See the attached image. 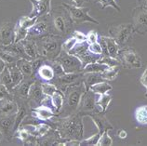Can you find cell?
I'll use <instances>...</instances> for the list:
<instances>
[{
  "label": "cell",
  "instance_id": "obj_1",
  "mask_svg": "<svg viewBox=\"0 0 147 146\" xmlns=\"http://www.w3.org/2000/svg\"><path fill=\"white\" fill-rule=\"evenodd\" d=\"M86 116L83 113L76 111L69 116H65L57 119L53 123L54 129L63 141H81L84 137L83 118Z\"/></svg>",
  "mask_w": 147,
  "mask_h": 146
},
{
  "label": "cell",
  "instance_id": "obj_2",
  "mask_svg": "<svg viewBox=\"0 0 147 146\" xmlns=\"http://www.w3.org/2000/svg\"><path fill=\"white\" fill-rule=\"evenodd\" d=\"M37 52L41 58L47 61H54L61 51V37L59 34H49L46 36L34 37Z\"/></svg>",
  "mask_w": 147,
  "mask_h": 146
},
{
  "label": "cell",
  "instance_id": "obj_3",
  "mask_svg": "<svg viewBox=\"0 0 147 146\" xmlns=\"http://www.w3.org/2000/svg\"><path fill=\"white\" fill-rule=\"evenodd\" d=\"M85 91H86V88H85L83 82L69 86L63 92L64 102L63 109L60 113L63 114L65 116L76 112L78 109L81 98H82Z\"/></svg>",
  "mask_w": 147,
  "mask_h": 146
},
{
  "label": "cell",
  "instance_id": "obj_4",
  "mask_svg": "<svg viewBox=\"0 0 147 146\" xmlns=\"http://www.w3.org/2000/svg\"><path fill=\"white\" fill-rule=\"evenodd\" d=\"M51 12L52 24L54 26V29L57 31L58 34H60V36L67 34L73 24V22L70 16H69L68 11L65 9L64 7H57V9L51 11Z\"/></svg>",
  "mask_w": 147,
  "mask_h": 146
},
{
  "label": "cell",
  "instance_id": "obj_5",
  "mask_svg": "<svg viewBox=\"0 0 147 146\" xmlns=\"http://www.w3.org/2000/svg\"><path fill=\"white\" fill-rule=\"evenodd\" d=\"M63 6L68 11L69 16H70L74 24H83V22H91V24H100L99 21L90 16V13H88L90 7H76L74 5H69V4L65 3L63 4Z\"/></svg>",
  "mask_w": 147,
  "mask_h": 146
},
{
  "label": "cell",
  "instance_id": "obj_6",
  "mask_svg": "<svg viewBox=\"0 0 147 146\" xmlns=\"http://www.w3.org/2000/svg\"><path fill=\"white\" fill-rule=\"evenodd\" d=\"M59 63L61 67H63V71L68 74V73H79L82 72L84 65L76 56L71 54V53L65 52L61 50L59 56L54 60Z\"/></svg>",
  "mask_w": 147,
  "mask_h": 146
},
{
  "label": "cell",
  "instance_id": "obj_7",
  "mask_svg": "<svg viewBox=\"0 0 147 146\" xmlns=\"http://www.w3.org/2000/svg\"><path fill=\"white\" fill-rule=\"evenodd\" d=\"M117 59L120 63L127 69H139L142 67V63L140 55L135 49L126 48L118 51Z\"/></svg>",
  "mask_w": 147,
  "mask_h": 146
},
{
  "label": "cell",
  "instance_id": "obj_8",
  "mask_svg": "<svg viewBox=\"0 0 147 146\" xmlns=\"http://www.w3.org/2000/svg\"><path fill=\"white\" fill-rule=\"evenodd\" d=\"M38 17H30V16H22L20 20L15 24L14 33V42H21L24 40L28 36V31L31 27L36 24V22L38 20Z\"/></svg>",
  "mask_w": 147,
  "mask_h": 146
},
{
  "label": "cell",
  "instance_id": "obj_9",
  "mask_svg": "<svg viewBox=\"0 0 147 146\" xmlns=\"http://www.w3.org/2000/svg\"><path fill=\"white\" fill-rule=\"evenodd\" d=\"M50 82H52L57 87L58 89L63 93L69 86L83 82V73H68V74H64L61 76L54 77V79Z\"/></svg>",
  "mask_w": 147,
  "mask_h": 146
},
{
  "label": "cell",
  "instance_id": "obj_10",
  "mask_svg": "<svg viewBox=\"0 0 147 146\" xmlns=\"http://www.w3.org/2000/svg\"><path fill=\"white\" fill-rule=\"evenodd\" d=\"M133 30L139 34H147V7H136L132 11Z\"/></svg>",
  "mask_w": 147,
  "mask_h": 146
},
{
  "label": "cell",
  "instance_id": "obj_11",
  "mask_svg": "<svg viewBox=\"0 0 147 146\" xmlns=\"http://www.w3.org/2000/svg\"><path fill=\"white\" fill-rule=\"evenodd\" d=\"M134 30L132 24H120L118 26L111 27L109 29V34H111V37H113L119 46L125 45L129 40Z\"/></svg>",
  "mask_w": 147,
  "mask_h": 146
},
{
  "label": "cell",
  "instance_id": "obj_12",
  "mask_svg": "<svg viewBox=\"0 0 147 146\" xmlns=\"http://www.w3.org/2000/svg\"><path fill=\"white\" fill-rule=\"evenodd\" d=\"M71 54L76 56L81 61H82L83 65H87L88 63H95L98 61L100 59V56L94 55L88 51V44L87 42H83V43H77L76 46L71 50Z\"/></svg>",
  "mask_w": 147,
  "mask_h": 146
},
{
  "label": "cell",
  "instance_id": "obj_13",
  "mask_svg": "<svg viewBox=\"0 0 147 146\" xmlns=\"http://www.w3.org/2000/svg\"><path fill=\"white\" fill-rule=\"evenodd\" d=\"M97 109V101H96V94L91 89L86 90L81 98L77 111L83 113L85 116L88 114L96 112Z\"/></svg>",
  "mask_w": 147,
  "mask_h": 146
},
{
  "label": "cell",
  "instance_id": "obj_14",
  "mask_svg": "<svg viewBox=\"0 0 147 146\" xmlns=\"http://www.w3.org/2000/svg\"><path fill=\"white\" fill-rule=\"evenodd\" d=\"M16 114H5L0 113V132L4 139L9 141L14 137V123Z\"/></svg>",
  "mask_w": 147,
  "mask_h": 146
},
{
  "label": "cell",
  "instance_id": "obj_15",
  "mask_svg": "<svg viewBox=\"0 0 147 146\" xmlns=\"http://www.w3.org/2000/svg\"><path fill=\"white\" fill-rule=\"evenodd\" d=\"M33 5L30 17H44L51 12V0H30Z\"/></svg>",
  "mask_w": 147,
  "mask_h": 146
},
{
  "label": "cell",
  "instance_id": "obj_16",
  "mask_svg": "<svg viewBox=\"0 0 147 146\" xmlns=\"http://www.w3.org/2000/svg\"><path fill=\"white\" fill-rule=\"evenodd\" d=\"M15 24L11 22H4L0 24V46H7L14 42Z\"/></svg>",
  "mask_w": 147,
  "mask_h": 146
},
{
  "label": "cell",
  "instance_id": "obj_17",
  "mask_svg": "<svg viewBox=\"0 0 147 146\" xmlns=\"http://www.w3.org/2000/svg\"><path fill=\"white\" fill-rule=\"evenodd\" d=\"M45 98L46 96L42 91L41 82L37 81L36 79L30 87L28 94V102L31 103V105L34 104L36 107H37L43 103Z\"/></svg>",
  "mask_w": 147,
  "mask_h": 146
},
{
  "label": "cell",
  "instance_id": "obj_18",
  "mask_svg": "<svg viewBox=\"0 0 147 146\" xmlns=\"http://www.w3.org/2000/svg\"><path fill=\"white\" fill-rule=\"evenodd\" d=\"M87 116H90L91 120L93 121L96 128L98 129V132L100 134L103 133L104 131H106V130L109 131V130H112L114 129L113 125L108 121V119L106 118L104 113H102V112H100V111H98V112L88 114Z\"/></svg>",
  "mask_w": 147,
  "mask_h": 146
},
{
  "label": "cell",
  "instance_id": "obj_19",
  "mask_svg": "<svg viewBox=\"0 0 147 146\" xmlns=\"http://www.w3.org/2000/svg\"><path fill=\"white\" fill-rule=\"evenodd\" d=\"M36 76H32V77L24 78V80L18 85L13 87L12 95L13 97H16L17 99L21 100H27L28 101V94L31 85L36 81Z\"/></svg>",
  "mask_w": 147,
  "mask_h": 146
},
{
  "label": "cell",
  "instance_id": "obj_20",
  "mask_svg": "<svg viewBox=\"0 0 147 146\" xmlns=\"http://www.w3.org/2000/svg\"><path fill=\"white\" fill-rule=\"evenodd\" d=\"M32 114L38 120H42V121L51 120L54 116H58V114H56L51 108H49V106L44 104V103L32 109Z\"/></svg>",
  "mask_w": 147,
  "mask_h": 146
},
{
  "label": "cell",
  "instance_id": "obj_21",
  "mask_svg": "<svg viewBox=\"0 0 147 146\" xmlns=\"http://www.w3.org/2000/svg\"><path fill=\"white\" fill-rule=\"evenodd\" d=\"M52 34L49 31V24L47 21H40L38 22H36L33 27H31L28 31V36L27 37H38L46 34Z\"/></svg>",
  "mask_w": 147,
  "mask_h": 146
},
{
  "label": "cell",
  "instance_id": "obj_22",
  "mask_svg": "<svg viewBox=\"0 0 147 146\" xmlns=\"http://www.w3.org/2000/svg\"><path fill=\"white\" fill-rule=\"evenodd\" d=\"M0 48L11 53V54L16 56L19 59H26V60L32 61L25 53L24 45L22 44V42H17V43L13 42V43H11L7 46H0Z\"/></svg>",
  "mask_w": 147,
  "mask_h": 146
},
{
  "label": "cell",
  "instance_id": "obj_23",
  "mask_svg": "<svg viewBox=\"0 0 147 146\" xmlns=\"http://www.w3.org/2000/svg\"><path fill=\"white\" fill-rule=\"evenodd\" d=\"M100 39L105 47V55H109L113 58H117L118 56L119 45L117 43L113 37L111 36H100Z\"/></svg>",
  "mask_w": 147,
  "mask_h": 146
},
{
  "label": "cell",
  "instance_id": "obj_24",
  "mask_svg": "<svg viewBox=\"0 0 147 146\" xmlns=\"http://www.w3.org/2000/svg\"><path fill=\"white\" fill-rule=\"evenodd\" d=\"M21 42H22V44L24 45L25 53L31 60L33 61V60H36L38 58H41V57L39 56V54H38V52H37V48H36V42H34V40L33 39V38L27 37L24 40H22Z\"/></svg>",
  "mask_w": 147,
  "mask_h": 146
},
{
  "label": "cell",
  "instance_id": "obj_25",
  "mask_svg": "<svg viewBox=\"0 0 147 146\" xmlns=\"http://www.w3.org/2000/svg\"><path fill=\"white\" fill-rule=\"evenodd\" d=\"M36 73L38 76L45 82L52 81L54 77H55V73H54L52 66L50 64H47L44 63L40 65V67L38 68Z\"/></svg>",
  "mask_w": 147,
  "mask_h": 146
},
{
  "label": "cell",
  "instance_id": "obj_26",
  "mask_svg": "<svg viewBox=\"0 0 147 146\" xmlns=\"http://www.w3.org/2000/svg\"><path fill=\"white\" fill-rule=\"evenodd\" d=\"M105 81L102 77V75L98 73H88V74H83V84L85 86L86 90L90 89V87L95 85V84Z\"/></svg>",
  "mask_w": 147,
  "mask_h": 146
},
{
  "label": "cell",
  "instance_id": "obj_27",
  "mask_svg": "<svg viewBox=\"0 0 147 146\" xmlns=\"http://www.w3.org/2000/svg\"><path fill=\"white\" fill-rule=\"evenodd\" d=\"M16 65L21 70V72L22 73L24 78L34 76V69H33V65H32V61H29V60H26V59H20V60L17 61Z\"/></svg>",
  "mask_w": 147,
  "mask_h": 146
},
{
  "label": "cell",
  "instance_id": "obj_28",
  "mask_svg": "<svg viewBox=\"0 0 147 146\" xmlns=\"http://www.w3.org/2000/svg\"><path fill=\"white\" fill-rule=\"evenodd\" d=\"M31 128L33 129L32 131H30L32 135H34L36 138L43 137L47 135L49 132H50L53 129L52 126L46 124V123H40V124H36V125H29Z\"/></svg>",
  "mask_w": 147,
  "mask_h": 146
},
{
  "label": "cell",
  "instance_id": "obj_29",
  "mask_svg": "<svg viewBox=\"0 0 147 146\" xmlns=\"http://www.w3.org/2000/svg\"><path fill=\"white\" fill-rule=\"evenodd\" d=\"M50 102H51V104L53 106V108L55 109L54 112L58 114L59 116L60 112L63 109V102H64V94L60 90H57L55 93H54L51 97H50Z\"/></svg>",
  "mask_w": 147,
  "mask_h": 146
},
{
  "label": "cell",
  "instance_id": "obj_30",
  "mask_svg": "<svg viewBox=\"0 0 147 146\" xmlns=\"http://www.w3.org/2000/svg\"><path fill=\"white\" fill-rule=\"evenodd\" d=\"M19 106L16 100H7L5 101L0 106V113L5 114H16Z\"/></svg>",
  "mask_w": 147,
  "mask_h": 146
},
{
  "label": "cell",
  "instance_id": "obj_31",
  "mask_svg": "<svg viewBox=\"0 0 147 146\" xmlns=\"http://www.w3.org/2000/svg\"><path fill=\"white\" fill-rule=\"evenodd\" d=\"M7 68H9L11 78H12L13 82V87H15L18 84H20L22 80H24V76L22 75V73L21 72L20 69L18 68L16 63H11V64H7Z\"/></svg>",
  "mask_w": 147,
  "mask_h": 146
},
{
  "label": "cell",
  "instance_id": "obj_32",
  "mask_svg": "<svg viewBox=\"0 0 147 146\" xmlns=\"http://www.w3.org/2000/svg\"><path fill=\"white\" fill-rule=\"evenodd\" d=\"M108 68L107 65L102 64L99 63V61H95V63H90L85 65L82 73L83 74H88V73H98V74H102Z\"/></svg>",
  "mask_w": 147,
  "mask_h": 146
},
{
  "label": "cell",
  "instance_id": "obj_33",
  "mask_svg": "<svg viewBox=\"0 0 147 146\" xmlns=\"http://www.w3.org/2000/svg\"><path fill=\"white\" fill-rule=\"evenodd\" d=\"M0 84H3V85L12 93L14 87H13L12 78H11L10 73L7 66L5 67V69H4L3 72L1 73V75H0Z\"/></svg>",
  "mask_w": 147,
  "mask_h": 146
},
{
  "label": "cell",
  "instance_id": "obj_34",
  "mask_svg": "<svg viewBox=\"0 0 147 146\" xmlns=\"http://www.w3.org/2000/svg\"><path fill=\"white\" fill-rule=\"evenodd\" d=\"M112 100H113V97L108 93L100 95V97L97 101V106L100 108V110H99L100 112L105 114L107 108L109 107L110 103L112 102Z\"/></svg>",
  "mask_w": 147,
  "mask_h": 146
},
{
  "label": "cell",
  "instance_id": "obj_35",
  "mask_svg": "<svg viewBox=\"0 0 147 146\" xmlns=\"http://www.w3.org/2000/svg\"><path fill=\"white\" fill-rule=\"evenodd\" d=\"M112 86L110 85L108 82H105V81H102V82H100V83H97L93 85L90 89L94 92L95 94H99V95H102V94H105V93H108L109 91L112 90Z\"/></svg>",
  "mask_w": 147,
  "mask_h": 146
},
{
  "label": "cell",
  "instance_id": "obj_36",
  "mask_svg": "<svg viewBox=\"0 0 147 146\" xmlns=\"http://www.w3.org/2000/svg\"><path fill=\"white\" fill-rule=\"evenodd\" d=\"M135 118L141 125H147V105H142L135 111Z\"/></svg>",
  "mask_w": 147,
  "mask_h": 146
},
{
  "label": "cell",
  "instance_id": "obj_37",
  "mask_svg": "<svg viewBox=\"0 0 147 146\" xmlns=\"http://www.w3.org/2000/svg\"><path fill=\"white\" fill-rule=\"evenodd\" d=\"M119 73V67L118 66H113V67H108L105 71L102 73V77L105 81H112L118 75Z\"/></svg>",
  "mask_w": 147,
  "mask_h": 146
},
{
  "label": "cell",
  "instance_id": "obj_38",
  "mask_svg": "<svg viewBox=\"0 0 147 146\" xmlns=\"http://www.w3.org/2000/svg\"><path fill=\"white\" fill-rule=\"evenodd\" d=\"M41 87L46 97H51L57 90H59L57 87L51 82H41Z\"/></svg>",
  "mask_w": 147,
  "mask_h": 146
},
{
  "label": "cell",
  "instance_id": "obj_39",
  "mask_svg": "<svg viewBox=\"0 0 147 146\" xmlns=\"http://www.w3.org/2000/svg\"><path fill=\"white\" fill-rule=\"evenodd\" d=\"M99 63L107 65L108 67H113V66H119L120 64V61L117 58H113L109 55H103L102 57H100L98 60Z\"/></svg>",
  "mask_w": 147,
  "mask_h": 146
},
{
  "label": "cell",
  "instance_id": "obj_40",
  "mask_svg": "<svg viewBox=\"0 0 147 146\" xmlns=\"http://www.w3.org/2000/svg\"><path fill=\"white\" fill-rule=\"evenodd\" d=\"M0 59L3 61H5L6 64H11V63H16L18 60H20L17 58L16 56H14L11 53L7 52L6 50H3L2 48H0Z\"/></svg>",
  "mask_w": 147,
  "mask_h": 146
},
{
  "label": "cell",
  "instance_id": "obj_41",
  "mask_svg": "<svg viewBox=\"0 0 147 146\" xmlns=\"http://www.w3.org/2000/svg\"><path fill=\"white\" fill-rule=\"evenodd\" d=\"M113 145V139L108 134V130L100 134L97 146H112Z\"/></svg>",
  "mask_w": 147,
  "mask_h": 146
},
{
  "label": "cell",
  "instance_id": "obj_42",
  "mask_svg": "<svg viewBox=\"0 0 147 146\" xmlns=\"http://www.w3.org/2000/svg\"><path fill=\"white\" fill-rule=\"evenodd\" d=\"M76 44H77L76 39L72 36L70 38H68L66 41L63 42V44H61V50L70 53L72 49L76 46Z\"/></svg>",
  "mask_w": 147,
  "mask_h": 146
},
{
  "label": "cell",
  "instance_id": "obj_43",
  "mask_svg": "<svg viewBox=\"0 0 147 146\" xmlns=\"http://www.w3.org/2000/svg\"><path fill=\"white\" fill-rule=\"evenodd\" d=\"M100 134L99 132L93 134L92 136H90V138H88V139H83L80 141V145H90V146H96L99 141V139H100Z\"/></svg>",
  "mask_w": 147,
  "mask_h": 146
},
{
  "label": "cell",
  "instance_id": "obj_44",
  "mask_svg": "<svg viewBox=\"0 0 147 146\" xmlns=\"http://www.w3.org/2000/svg\"><path fill=\"white\" fill-rule=\"evenodd\" d=\"M88 51L94 55L102 56L103 54V48L100 43H99V42H95V43L88 44Z\"/></svg>",
  "mask_w": 147,
  "mask_h": 146
},
{
  "label": "cell",
  "instance_id": "obj_45",
  "mask_svg": "<svg viewBox=\"0 0 147 146\" xmlns=\"http://www.w3.org/2000/svg\"><path fill=\"white\" fill-rule=\"evenodd\" d=\"M7 100H14L13 95L3 84H0V101H7Z\"/></svg>",
  "mask_w": 147,
  "mask_h": 146
},
{
  "label": "cell",
  "instance_id": "obj_46",
  "mask_svg": "<svg viewBox=\"0 0 147 146\" xmlns=\"http://www.w3.org/2000/svg\"><path fill=\"white\" fill-rule=\"evenodd\" d=\"M97 2L100 4L102 9H105L107 7H111L117 11H120V7H119L115 0H97Z\"/></svg>",
  "mask_w": 147,
  "mask_h": 146
},
{
  "label": "cell",
  "instance_id": "obj_47",
  "mask_svg": "<svg viewBox=\"0 0 147 146\" xmlns=\"http://www.w3.org/2000/svg\"><path fill=\"white\" fill-rule=\"evenodd\" d=\"M98 38H99V36L97 32L94 30H91L87 34V43L92 44V43H95V42H98Z\"/></svg>",
  "mask_w": 147,
  "mask_h": 146
},
{
  "label": "cell",
  "instance_id": "obj_48",
  "mask_svg": "<svg viewBox=\"0 0 147 146\" xmlns=\"http://www.w3.org/2000/svg\"><path fill=\"white\" fill-rule=\"evenodd\" d=\"M73 37H75L77 43H83V42H87V36L84 34L80 31H74L73 32Z\"/></svg>",
  "mask_w": 147,
  "mask_h": 146
},
{
  "label": "cell",
  "instance_id": "obj_49",
  "mask_svg": "<svg viewBox=\"0 0 147 146\" xmlns=\"http://www.w3.org/2000/svg\"><path fill=\"white\" fill-rule=\"evenodd\" d=\"M140 82L142 86H144V87H146V89H147V66H146L145 70L144 71V73H142V75L141 76Z\"/></svg>",
  "mask_w": 147,
  "mask_h": 146
},
{
  "label": "cell",
  "instance_id": "obj_50",
  "mask_svg": "<svg viewBox=\"0 0 147 146\" xmlns=\"http://www.w3.org/2000/svg\"><path fill=\"white\" fill-rule=\"evenodd\" d=\"M71 2L76 7H83L85 3H88V0H71Z\"/></svg>",
  "mask_w": 147,
  "mask_h": 146
},
{
  "label": "cell",
  "instance_id": "obj_51",
  "mask_svg": "<svg viewBox=\"0 0 147 146\" xmlns=\"http://www.w3.org/2000/svg\"><path fill=\"white\" fill-rule=\"evenodd\" d=\"M117 135L120 139H126L127 136V133L125 129H119L117 131Z\"/></svg>",
  "mask_w": 147,
  "mask_h": 146
},
{
  "label": "cell",
  "instance_id": "obj_52",
  "mask_svg": "<svg viewBox=\"0 0 147 146\" xmlns=\"http://www.w3.org/2000/svg\"><path fill=\"white\" fill-rule=\"evenodd\" d=\"M6 66H7V64L5 61H3L1 59H0V75H1V73L3 72V70L5 69Z\"/></svg>",
  "mask_w": 147,
  "mask_h": 146
},
{
  "label": "cell",
  "instance_id": "obj_53",
  "mask_svg": "<svg viewBox=\"0 0 147 146\" xmlns=\"http://www.w3.org/2000/svg\"><path fill=\"white\" fill-rule=\"evenodd\" d=\"M4 139V136H3V134L0 132V143H1V141H2V140Z\"/></svg>",
  "mask_w": 147,
  "mask_h": 146
},
{
  "label": "cell",
  "instance_id": "obj_54",
  "mask_svg": "<svg viewBox=\"0 0 147 146\" xmlns=\"http://www.w3.org/2000/svg\"><path fill=\"white\" fill-rule=\"evenodd\" d=\"M4 102H5V101H0V106H1V105H2V103H3Z\"/></svg>",
  "mask_w": 147,
  "mask_h": 146
},
{
  "label": "cell",
  "instance_id": "obj_55",
  "mask_svg": "<svg viewBox=\"0 0 147 146\" xmlns=\"http://www.w3.org/2000/svg\"><path fill=\"white\" fill-rule=\"evenodd\" d=\"M145 97L147 98V91H146V93H145Z\"/></svg>",
  "mask_w": 147,
  "mask_h": 146
},
{
  "label": "cell",
  "instance_id": "obj_56",
  "mask_svg": "<svg viewBox=\"0 0 147 146\" xmlns=\"http://www.w3.org/2000/svg\"><path fill=\"white\" fill-rule=\"evenodd\" d=\"M145 2H146V7H147V0H145Z\"/></svg>",
  "mask_w": 147,
  "mask_h": 146
}]
</instances>
